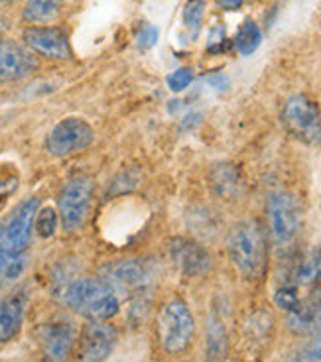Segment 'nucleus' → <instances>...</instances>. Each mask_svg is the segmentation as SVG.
Returning <instances> with one entry per match:
<instances>
[{"label":"nucleus","mask_w":321,"mask_h":362,"mask_svg":"<svg viewBox=\"0 0 321 362\" xmlns=\"http://www.w3.org/2000/svg\"><path fill=\"white\" fill-rule=\"evenodd\" d=\"M229 354V335L227 327L217 311H213L207 319L205 331V362H225Z\"/></svg>","instance_id":"obj_18"},{"label":"nucleus","mask_w":321,"mask_h":362,"mask_svg":"<svg viewBox=\"0 0 321 362\" xmlns=\"http://www.w3.org/2000/svg\"><path fill=\"white\" fill-rule=\"evenodd\" d=\"M280 122L300 144L321 146V109L308 95H294L286 100Z\"/></svg>","instance_id":"obj_4"},{"label":"nucleus","mask_w":321,"mask_h":362,"mask_svg":"<svg viewBox=\"0 0 321 362\" xmlns=\"http://www.w3.org/2000/svg\"><path fill=\"white\" fill-rule=\"evenodd\" d=\"M64 0H28L22 10L26 24H52L62 14Z\"/></svg>","instance_id":"obj_20"},{"label":"nucleus","mask_w":321,"mask_h":362,"mask_svg":"<svg viewBox=\"0 0 321 362\" xmlns=\"http://www.w3.org/2000/svg\"><path fill=\"white\" fill-rule=\"evenodd\" d=\"M268 233L276 246H290L302 228V209L290 191H274L267 201Z\"/></svg>","instance_id":"obj_5"},{"label":"nucleus","mask_w":321,"mask_h":362,"mask_svg":"<svg viewBox=\"0 0 321 362\" xmlns=\"http://www.w3.org/2000/svg\"><path fill=\"white\" fill-rule=\"evenodd\" d=\"M115 344L117 329L107 321H91L83 331L79 358L81 362H105L115 351Z\"/></svg>","instance_id":"obj_14"},{"label":"nucleus","mask_w":321,"mask_h":362,"mask_svg":"<svg viewBox=\"0 0 321 362\" xmlns=\"http://www.w3.org/2000/svg\"><path fill=\"white\" fill-rule=\"evenodd\" d=\"M4 30H6V20L0 18V36L4 34Z\"/></svg>","instance_id":"obj_32"},{"label":"nucleus","mask_w":321,"mask_h":362,"mask_svg":"<svg viewBox=\"0 0 321 362\" xmlns=\"http://www.w3.org/2000/svg\"><path fill=\"white\" fill-rule=\"evenodd\" d=\"M296 286L313 288L321 281V248L313 246L300 258L296 266Z\"/></svg>","instance_id":"obj_19"},{"label":"nucleus","mask_w":321,"mask_h":362,"mask_svg":"<svg viewBox=\"0 0 321 362\" xmlns=\"http://www.w3.org/2000/svg\"><path fill=\"white\" fill-rule=\"evenodd\" d=\"M62 296L69 308L89 321H109L120 311V298L101 278H75Z\"/></svg>","instance_id":"obj_2"},{"label":"nucleus","mask_w":321,"mask_h":362,"mask_svg":"<svg viewBox=\"0 0 321 362\" xmlns=\"http://www.w3.org/2000/svg\"><path fill=\"white\" fill-rule=\"evenodd\" d=\"M28 268L26 254L0 252V288L16 281Z\"/></svg>","instance_id":"obj_21"},{"label":"nucleus","mask_w":321,"mask_h":362,"mask_svg":"<svg viewBox=\"0 0 321 362\" xmlns=\"http://www.w3.org/2000/svg\"><path fill=\"white\" fill-rule=\"evenodd\" d=\"M95 140L93 127L79 117H67L59 120L46 136V152L55 158H67V156L79 154L87 150Z\"/></svg>","instance_id":"obj_8"},{"label":"nucleus","mask_w":321,"mask_h":362,"mask_svg":"<svg viewBox=\"0 0 321 362\" xmlns=\"http://www.w3.org/2000/svg\"><path fill=\"white\" fill-rule=\"evenodd\" d=\"M221 6L225 10H229V12H235V10H239L243 6V2L245 0H219Z\"/></svg>","instance_id":"obj_31"},{"label":"nucleus","mask_w":321,"mask_h":362,"mask_svg":"<svg viewBox=\"0 0 321 362\" xmlns=\"http://www.w3.org/2000/svg\"><path fill=\"white\" fill-rule=\"evenodd\" d=\"M37 211H40V199L28 197L0 223V252H26V248L32 243Z\"/></svg>","instance_id":"obj_7"},{"label":"nucleus","mask_w":321,"mask_h":362,"mask_svg":"<svg viewBox=\"0 0 321 362\" xmlns=\"http://www.w3.org/2000/svg\"><path fill=\"white\" fill-rule=\"evenodd\" d=\"M37 57L16 42L0 40V83L22 81L37 71Z\"/></svg>","instance_id":"obj_12"},{"label":"nucleus","mask_w":321,"mask_h":362,"mask_svg":"<svg viewBox=\"0 0 321 362\" xmlns=\"http://www.w3.org/2000/svg\"><path fill=\"white\" fill-rule=\"evenodd\" d=\"M101 280L115 290L117 296H144L152 286V268L144 260H117L101 270Z\"/></svg>","instance_id":"obj_9"},{"label":"nucleus","mask_w":321,"mask_h":362,"mask_svg":"<svg viewBox=\"0 0 321 362\" xmlns=\"http://www.w3.org/2000/svg\"><path fill=\"white\" fill-rule=\"evenodd\" d=\"M16 185H18V177H0V197L12 193Z\"/></svg>","instance_id":"obj_29"},{"label":"nucleus","mask_w":321,"mask_h":362,"mask_svg":"<svg viewBox=\"0 0 321 362\" xmlns=\"http://www.w3.org/2000/svg\"><path fill=\"white\" fill-rule=\"evenodd\" d=\"M22 40L32 54L55 62H67L74 57L69 37L57 26H30L22 32Z\"/></svg>","instance_id":"obj_10"},{"label":"nucleus","mask_w":321,"mask_h":362,"mask_svg":"<svg viewBox=\"0 0 321 362\" xmlns=\"http://www.w3.org/2000/svg\"><path fill=\"white\" fill-rule=\"evenodd\" d=\"M158 28L152 26V24H142L140 30L136 32V45L142 49V52H146V49H152L158 42Z\"/></svg>","instance_id":"obj_28"},{"label":"nucleus","mask_w":321,"mask_h":362,"mask_svg":"<svg viewBox=\"0 0 321 362\" xmlns=\"http://www.w3.org/2000/svg\"><path fill=\"white\" fill-rule=\"evenodd\" d=\"M300 296H298V288L296 286H282L278 288L274 293V303L280 309H284L286 313H292L300 305Z\"/></svg>","instance_id":"obj_26"},{"label":"nucleus","mask_w":321,"mask_h":362,"mask_svg":"<svg viewBox=\"0 0 321 362\" xmlns=\"http://www.w3.org/2000/svg\"><path fill=\"white\" fill-rule=\"evenodd\" d=\"M288 362H321V327L313 331L312 339L298 353L292 354Z\"/></svg>","instance_id":"obj_24"},{"label":"nucleus","mask_w":321,"mask_h":362,"mask_svg":"<svg viewBox=\"0 0 321 362\" xmlns=\"http://www.w3.org/2000/svg\"><path fill=\"white\" fill-rule=\"evenodd\" d=\"M156 335L164 353L180 354L189 349L195 335V321L184 299H170L160 308Z\"/></svg>","instance_id":"obj_3"},{"label":"nucleus","mask_w":321,"mask_h":362,"mask_svg":"<svg viewBox=\"0 0 321 362\" xmlns=\"http://www.w3.org/2000/svg\"><path fill=\"white\" fill-rule=\"evenodd\" d=\"M205 0H187L182 12V20H184V28L192 40H197L199 32H202L203 18H205Z\"/></svg>","instance_id":"obj_23"},{"label":"nucleus","mask_w":321,"mask_h":362,"mask_svg":"<svg viewBox=\"0 0 321 362\" xmlns=\"http://www.w3.org/2000/svg\"><path fill=\"white\" fill-rule=\"evenodd\" d=\"M288 327L294 331L296 335H305L313 333L321 327V281L313 286L310 296L300 301L296 311L288 313Z\"/></svg>","instance_id":"obj_16"},{"label":"nucleus","mask_w":321,"mask_h":362,"mask_svg":"<svg viewBox=\"0 0 321 362\" xmlns=\"http://www.w3.org/2000/svg\"><path fill=\"white\" fill-rule=\"evenodd\" d=\"M77 331L71 319L54 317L40 329V346L49 362H65L74 351Z\"/></svg>","instance_id":"obj_11"},{"label":"nucleus","mask_w":321,"mask_h":362,"mask_svg":"<svg viewBox=\"0 0 321 362\" xmlns=\"http://www.w3.org/2000/svg\"><path fill=\"white\" fill-rule=\"evenodd\" d=\"M209 83H211L215 89H219V90H227L230 85L229 77H227V75H223V73L211 75V77H209Z\"/></svg>","instance_id":"obj_30"},{"label":"nucleus","mask_w":321,"mask_h":362,"mask_svg":"<svg viewBox=\"0 0 321 362\" xmlns=\"http://www.w3.org/2000/svg\"><path fill=\"white\" fill-rule=\"evenodd\" d=\"M262 42V32L255 20H245L235 36V47L240 55H252Z\"/></svg>","instance_id":"obj_22"},{"label":"nucleus","mask_w":321,"mask_h":362,"mask_svg":"<svg viewBox=\"0 0 321 362\" xmlns=\"http://www.w3.org/2000/svg\"><path fill=\"white\" fill-rule=\"evenodd\" d=\"M93 195H95V183L87 175H74L65 181L64 187L57 197V213L65 230L74 233L79 230L83 223L89 217Z\"/></svg>","instance_id":"obj_6"},{"label":"nucleus","mask_w":321,"mask_h":362,"mask_svg":"<svg viewBox=\"0 0 321 362\" xmlns=\"http://www.w3.org/2000/svg\"><path fill=\"white\" fill-rule=\"evenodd\" d=\"M227 252L243 278H262L268 264V236L260 221L243 218L230 226L227 235Z\"/></svg>","instance_id":"obj_1"},{"label":"nucleus","mask_w":321,"mask_h":362,"mask_svg":"<svg viewBox=\"0 0 321 362\" xmlns=\"http://www.w3.org/2000/svg\"><path fill=\"white\" fill-rule=\"evenodd\" d=\"M207 183L215 197L223 201L237 199L243 187L240 170L233 162H217L213 163L207 172Z\"/></svg>","instance_id":"obj_17"},{"label":"nucleus","mask_w":321,"mask_h":362,"mask_svg":"<svg viewBox=\"0 0 321 362\" xmlns=\"http://www.w3.org/2000/svg\"><path fill=\"white\" fill-rule=\"evenodd\" d=\"M28 298L30 293L26 288H20L0 299V344L10 343L20 333L26 315Z\"/></svg>","instance_id":"obj_15"},{"label":"nucleus","mask_w":321,"mask_h":362,"mask_svg":"<svg viewBox=\"0 0 321 362\" xmlns=\"http://www.w3.org/2000/svg\"><path fill=\"white\" fill-rule=\"evenodd\" d=\"M0 2H12V0H0Z\"/></svg>","instance_id":"obj_33"},{"label":"nucleus","mask_w":321,"mask_h":362,"mask_svg":"<svg viewBox=\"0 0 321 362\" xmlns=\"http://www.w3.org/2000/svg\"><path fill=\"white\" fill-rule=\"evenodd\" d=\"M34 228L42 238H49L54 236L55 228H57V213L52 207H44L37 211L36 221H34Z\"/></svg>","instance_id":"obj_25"},{"label":"nucleus","mask_w":321,"mask_h":362,"mask_svg":"<svg viewBox=\"0 0 321 362\" xmlns=\"http://www.w3.org/2000/svg\"><path fill=\"white\" fill-rule=\"evenodd\" d=\"M170 256H172V262L177 266V270L189 278L205 276L211 270L213 260L209 250L202 243L192 240V238H182V236L174 238L170 243Z\"/></svg>","instance_id":"obj_13"},{"label":"nucleus","mask_w":321,"mask_h":362,"mask_svg":"<svg viewBox=\"0 0 321 362\" xmlns=\"http://www.w3.org/2000/svg\"><path fill=\"white\" fill-rule=\"evenodd\" d=\"M165 83H168L170 90H174V93H182V90L187 89V87L193 83V71L189 69V67L175 69L174 73H170V75H168Z\"/></svg>","instance_id":"obj_27"}]
</instances>
